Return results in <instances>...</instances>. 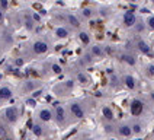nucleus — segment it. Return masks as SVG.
<instances>
[{"label":"nucleus","mask_w":154,"mask_h":140,"mask_svg":"<svg viewBox=\"0 0 154 140\" xmlns=\"http://www.w3.org/2000/svg\"><path fill=\"white\" fill-rule=\"evenodd\" d=\"M5 115H6V120H7V121L15 123V121L17 120V109H16L15 107H10V108H7V109H6Z\"/></svg>","instance_id":"obj_1"},{"label":"nucleus","mask_w":154,"mask_h":140,"mask_svg":"<svg viewBox=\"0 0 154 140\" xmlns=\"http://www.w3.org/2000/svg\"><path fill=\"white\" fill-rule=\"evenodd\" d=\"M143 108H144V105H143V102L138 101V99H135L132 104H131V112H132L134 115H140V114L143 112Z\"/></svg>","instance_id":"obj_2"},{"label":"nucleus","mask_w":154,"mask_h":140,"mask_svg":"<svg viewBox=\"0 0 154 140\" xmlns=\"http://www.w3.org/2000/svg\"><path fill=\"white\" fill-rule=\"evenodd\" d=\"M47 50H48V45H47L45 42L38 41V42L34 44V51H35L36 54H42V53H45Z\"/></svg>","instance_id":"obj_3"},{"label":"nucleus","mask_w":154,"mask_h":140,"mask_svg":"<svg viewBox=\"0 0 154 140\" xmlns=\"http://www.w3.org/2000/svg\"><path fill=\"white\" fill-rule=\"evenodd\" d=\"M124 23H125L126 27H132L134 23H135V16H134L132 12H126L124 15Z\"/></svg>","instance_id":"obj_4"},{"label":"nucleus","mask_w":154,"mask_h":140,"mask_svg":"<svg viewBox=\"0 0 154 140\" xmlns=\"http://www.w3.org/2000/svg\"><path fill=\"white\" fill-rule=\"evenodd\" d=\"M71 112L74 114V117H77V118H83V117H84V111H83L81 107L77 105V104H73V105H71Z\"/></svg>","instance_id":"obj_5"},{"label":"nucleus","mask_w":154,"mask_h":140,"mask_svg":"<svg viewBox=\"0 0 154 140\" xmlns=\"http://www.w3.org/2000/svg\"><path fill=\"white\" fill-rule=\"evenodd\" d=\"M55 117H57V120L61 123V121H64V118H65V112H64V108H61V107H57V109H55Z\"/></svg>","instance_id":"obj_6"},{"label":"nucleus","mask_w":154,"mask_h":140,"mask_svg":"<svg viewBox=\"0 0 154 140\" xmlns=\"http://www.w3.org/2000/svg\"><path fill=\"white\" fill-rule=\"evenodd\" d=\"M12 97V92L7 88H2L0 89V99H9Z\"/></svg>","instance_id":"obj_7"},{"label":"nucleus","mask_w":154,"mask_h":140,"mask_svg":"<svg viewBox=\"0 0 154 140\" xmlns=\"http://www.w3.org/2000/svg\"><path fill=\"white\" fill-rule=\"evenodd\" d=\"M124 82H125V85H126L129 89H134V88H135V80H134L132 76H125Z\"/></svg>","instance_id":"obj_8"},{"label":"nucleus","mask_w":154,"mask_h":140,"mask_svg":"<svg viewBox=\"0 0 154 140\" xmlns=\"http://www.w3.org/2000/svg\"><path fill=\"white\" fill-rule=\"evenodd\" d=\"M39 117H41V120H44V121H50L52 115H51V112L48 109H42L41 114H39Z\"/></svg>","instance_id":"obj_9"},{"label":"nucleus","mask_w":154,"mask_h":140,"mask_svg":"<svg viewBox=\"0 0 154 140\" xmlns=\"http://www.w3.org/2000/svg\"><path fill=\"white\" fill-rule=\"evenodd\" d=\"M138 48H140V51H143V53H145V54H148L150 53V47L144 42V41H138Z\"/></svg>","instance_id":"obj_10"},{"label":"nucleus","mask_w":154,"mask_h":140,"mask_svg":"<svg viewBox=\"0 0 154 140\" xmlns=\"http://www.w3.org/2000/svg\"><path fill=\"white\" fill-rule=\"evenodd\" d=\"M131 133H132V130H131L128 126H122V127L119 128V134H121V136L128 137V136H131Z\"/></svg>","instance_id":"obj_11"},{"label":"nucleus","mask_w":154,"mask_h":140,"mask_svg":"<svg viewBox=\"0 0 154 140\" xmlns=\"http://www.w3.org/2000/svg\"><path fill=\"white\" fill-rule=\"evenodd\" d=\"M103 115H105V118H108V120H112L114 118V112H112V109L109 108V107L103 108Z\"/></svg>","instance_id":"obj_12"},{"label":"nucleus","mask_w":154,"mask_h":140,"mask_svg":"<svg viewBox=\"0 0 154 140\" xmlns=\"http://www.w3.org/2000/svg\"><path fill=\"white\" fill-rule=\"evenodd\" d=\"M67 19H69V22L71 23L73 27H79V25H80V22H79V19H77L76 16H73V15H69V16H67Z\"/></svg>","instance_id":"obj_13"},{"label":"nucleus","mask_w":154,"mask_h":140,"mask_svg":"<svg viewBox=\"0 0 154 140\" xmlns=\"http://www.w3.org/2000/svg\"><path fill=\"white\" fill-rule=\"evenodd\" d=\"M55 34H57V37H60V38H65V37L69 35L67 29H64V28H58V29L55 31Z\"/></svg>","instance_id":"obj_14"},{"label":"nucleus","mask_w":154,"mask_h":140,"mask_svg":"<svg viewBox=\"0 0 154 140\" xmlns=\"http://www.w3.org/2000/svg\"><path fill=\"white\" fill-rule=\"evenodd\" d=\"M31 128H32V131H34L35 136H42V128H41V126H32Z\"/></svg>","instance_id":"obj_15"},{"label":"nucleus","mask_w":154,"mask_h":140,"mask_svg":"<svg viewBox=\"0 0 154 140\" xmlns=\"http://www.w3.org/2000/svg\"><path fill=\"white\" fill-rule=\"evenodd\" d=\"M122 60H125L128 64H131V66H134L135 64V58H132L131 56H122Z\"/></svg>","instance_id":"obj_16"},{"label":"nucleus","mask_w":154,"mask_h":140,"mask_svg":"<svg viewBox=\"0 0 154 140\" xmlns=\"http://www.w3.org/2000/svg\"><path fill=\"white\" fill-rule=\"evenodd\" d=\"M80 39H81L84 44H89V35H87L86 32H81V34H80Z\"/></svg>","instance_id":"obj_17"},{"label":"nucleus","mask_w":154,"mask_h":140,"mask_svg":"<svg viewBox=\"0 0 154 140\" xmlns=\"http://www.w3.org/2000/svg\"><path fill=\"white\" fill-rule=\"evenodd\" d=\"M92 53L95 54V56H100L102 54V50H100V47H98V45H95L93 48H92Z\"/></svg>","instance_id":"obj_18"},{"label":"nucleus","mask_w":154,"mask_h":140,"mask_svg":"<svg viewBox=\"0 0 154 140\" xmlns=\"http://www.w3.org/2000/svg\"><path fill=\"white\" fill-rule=\"evenodd\" d=\"M77 79H79V82H81V83H86V82H87V79H86V76H84L83 73H79V75H77Z\"/></svg>","instance_id":"obj_19"},{"label":"nucleus","mask_w":154,"mask_h":140,"mask_svg":"<svg viewBox=\"0 0 154 140\" xmlns=\"http://www.w3.org/2000/svg\"><path fill=\"white\" fill-rule=\"evenodd\" d=\"M52 70H54V73H61V67L58 66V64H52Z\"/></svg>","instance_id":"obj_20"},{"label":"nucleus","mask_w":154,"mask_h":140,"mask_svg":"<svg viewBox=\"0 0 154 140\" xmlns=\"http://www.w3.org/2000/svg\"><path fill=\"white\" fill-rule=\"evenodd\" d=\"M148 27H150L151 29H154V18H150V19H148Z\"/></svg>","instance_id":"obj_21"},{"label":"nucleus","mask_w":154,"mask_h":140,"mask_svg":"<svg viewBox=\"0 0 154 140\" xmlns=\"http://www.w3.org/2000/svg\"><path fill=\"white\" fill-rule=\"evenodd\" d=\"M0 5H2V9H7V0H0Z\"/></svg>","instance_id":"obj_22"},{"label":"nucleus","mask_w":154,"mask_h":140,"mask_svg":"<svg viewBox=\"0 0 154 140\" xmlns=\"http://www.w3.org/2000/svg\"><path fill=\"white\" fill-rule=\"evenodd\" d=\"M132 131H134V133H140V131H141V127H140L138 124H135V126L132 127Z\"/></svg>","instance_id":"obj_23"},{"label":"nucleus","mask_w":154,"mask_h":140,"mask_svg":"<svg viewBox=\"0 0 154 140\" xmlns=\"http://www.w3.org/2000/svg\"><path fill=\"white\" fill-rule=\"evenodd\" d=\"M83 15H84V16H90V15H92L90 9H84V10H83Z\"/></svg>","instance_id":"obj_24"},{"label":"nucleus","mask_w":154,"mask_h":140,"mask_svg":"<svg viewBox=\"0 0 154 140\" xmlns=\"http://www.w3.org/2000/svg\"><path fill=\"white\" fill-rule=\"evenodd\" d=\"M28 105L34 107V105H35V99H28Z\"/></svg>","instance_id":"obj_25"},{"label":"nucleus","mask_w":154,"mask_h":140,"mask_svg":"<svg viewBox=\"0 0 154 140\" xmlns=\"http://www.w3.org/2000/svg\"><path fill=\"white\" fill-rule=\"evenodd\" d=\"M22 63H24V60H20V58L16 60V64H17V66H22Z\"/></svg>","instance_id":"obj_26"},{"label":"nucleus","mask_w":154,"mask_h":140,"mask_svg":"<svg viewBox=\"0 0 154 140\" xmlns=\"http://www.w3.org/2000/svg\"><path fill=\"white\" fill-rule=\"evenodd\" d=\"M34 19H35V20H39V15H36V13H34Z\"/></svg>","instance_id":"obj_27"},{"label":"nucleus","mask_w":154,"mask_h":140,"mask_svg":"<svg viewBox=\"0 0 154 140\" xmlns=\"http://www.w3.org/2000/svg\"><path fill=\"white\" fill-rule=\"evenodd\" d=\"M150 73H151V75H154V66H151V67H150Z\"/></svg>","instance_id":"obj_28"},{"label":"nucleus","mask_w":154,"mask_h":140,"mask_svg":"<svg viewBox=\"0 0 154 140\" xmlns=\"http://www.w3.org/2000/svg\"><path fill=\"white\" fill-rule=\"evenodd\" d=\"M26 88H28V89H32V88H34V85H32V83H28V85H26Z\"/></svg>","instance_id":"obj_29"},{"label":"nucleus","mask_w":154,"mask_h":140,"mask_svg":"<svg viewBox=\"0 0 154 140\" xmlns=\"http://www.w3.org/2000/svg\"><path fill=\"white\" fill-rule=\"evenodd\" d=\"M2 18H3V12L0 10V22H2Z\"/></svg>","instance_id":"obj_30"},{"label":"nucleus","mask_w":154,"mask_h":140,"mask_svg":"<svg viewBox=\"0 0 154 140\" xmlns=\"http://www.w3.org/2000/svg\"><path fill=\"white\" fill-rule=\"evenodd\" d=\"M153 97H154V95H153Z\"/></svg>","instance_id":"obj_31"}]
</instances>
